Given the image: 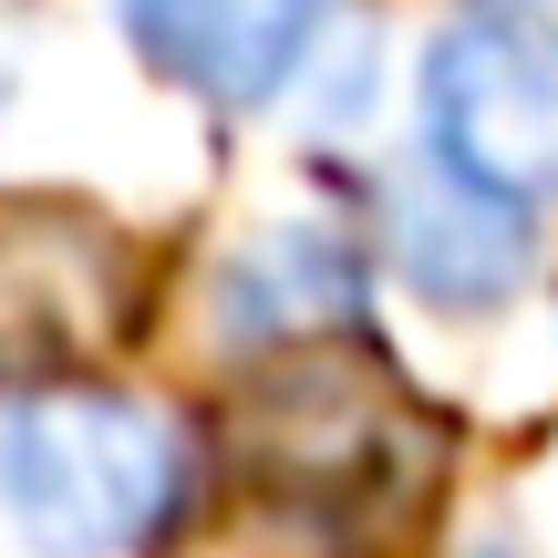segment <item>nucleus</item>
Segmentation results:
<instances>
[{
  "label": "nucleus",
  "mask_w": 558,
  "mask_h": 558,
  "mask_svg": "<svg viewBox=\"0 0 558 558\" xmlns=\"http://www.w3.org/2000/svg\"><path fill=\"white\" fill-rule=\"evenodd\" d=\"M177 424L124 393H41L0 435V486L41 558H114L156 538L177 507Z\"/></svg>",
  "instance_id": "f257e3e1"
},
{
  "label": "nucleus",
  "mask_w": 558,
  "mask_h": 558,
  "mask_svg": "<svg viewBox=\"0 0 558 558\" xmlns=\"http://www.w3.org/2000/svg\"><path fill=\"white\" fill-rule=\"evenodd\" d=\"M424 135H435V166H456L507 207L558 197V21H456L424 52Z\"/></svg>",
  "instance_id": "f03ea898"
},
{
  "label": "nucleus",
  "mask_w": 558,
  "mask_h": 558,
  "mask_svg": "<svg viewBox=\"0 0 558 558\" xmlns=\"http://www.w3.org/2000/svg\"><path fill=\"white\" fill-rule=\"evenodd\" d=\"M145 269L124 228L62 197L0 207V383H52L62 362H94L135 331Z\"/></svg>",
  "instance_id": "7ed1b4c3"
},
{
  "label": "nucleus",
  "mask_w": 558,
  "mask_h": 558,
  "mask_svg": "<svg viewBox=\"0 0 558 558\" xmlns=\"http://www.w3.org/2000/svg\"><path fill=\"white\" fill-rule=\"evenodd\" d=\"M403 435V383L362 373V362H290L248 393L239 414V456L279 486H341V476H373Z\"/></svg>",
  "instance_id": "20e7f679"
},
{
  "label": "nucleus",
  "mask_w": 558,
  "mask_h": 558,
  "mask_svg": "<svg viewBox=\"0 0 558 558\" xmlns=\"http://www.w3.org/2000/svg\"><path fill=\"white\" fill-rule=\"evenodd\" d=\"M114 11H124V41L166 83H186L207 104H269L320 52L331 0H114Z\"/></svg>",
  "instance_id": "39448f33"
},
{
  "label": "nucleus",
  "mask_w": 558,
  "mask_h": 558,
  "mask_svg": "<svg viewBox=\"0 0 558 558\" xmlns=\"http://www.w3.org/2000/svg\"><path fill=\"white\" fill-rule=\"evenodd\" d=\"M393 269L424 300H456V311L507 300L518 269H527V207L465 186L456 166H414L393 186Z\"/></svg>",
  "instance_id": "423d86ee"
},
{
  "label": "nucleus",
  "mask_w": 558,
  "mask_h": 558,
  "mask_svg": "<svg viewBox=\"0 0 558 558\" xmlns=\"http://www.w3.org/2000/svg\"><path fill=\"white\" fill-rule=\"evenodd\" d=\"M362 300V259L341 228H269L259 248H239L218 279V331L228 341H269V331H311L341 320Z\"/></svg>",
  "instance_id": "0eeeda50"
},
{
  "label": "nucleus",
  "mask_w": 558,
  "mask_h": 558,
  "mask_svg": "<svg viewBox=\"0 0 558 558\" xmlns=\"http://www.w3.org/2000/svg\"><path fill=\"white\" fill-rule=\"evenodd\" d=\"M21 62H32V11H21V0H0V104L21 94Z\"/></svg>",
  "instance_id": "6e6552de"
}]
</instances>
